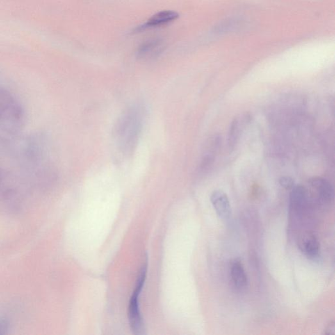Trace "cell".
I'll return each instance as SVG.
<instances>
[{
  "label": "cell",
  "mask_w": 335,
  "mask_h": 335,
  "mask_svg": "<svg viewBox=\"0 0 335 335\" xmlns=\"http://www.w3.org/2000/svg\"><path fill=\"white\" fill-rule=\"evenodd\" d=\"M145 114L142 105H134L127 109L118 120L114 132L118 147L123 154L131 155L137 146Z\"/></svg>",
  "instance_id": "1"
},
{
  "label": "cell",
  "mask_w": 335,
  "mask_h": 335,
  "mask_svg": "<svg viewBox=\"0 0 335 335\" xmlns=\"http://www.w3.org/2000/svg\"><path fill=\"white\" fill-rule=\"evenodd\" d=\"M147 263V261L143 264L139 274L136 288L132 293L130 300L129 307V320L132 331L135 334L143 333V323L142 315H141L140 307H139V297L142 291L143 285L146 279Z\"/></svg>",
  "instance_id": "2"
},
{
  "label": "cell",
  "mask_w": 335,
  "mask_h": 335,
  "mask_svg": "<svg viewBox=\"0 0 335 335\" xmlns=\"http://www.w3.org/2000/svg\"><path fill=\"white\" fill-rule=\"evenodd\" d=\"M310 186L314 189L319 201L329 204L333 200L334 191L331 184L323 177H316L310 179Z\"/></svg>",
  "instance_id": "3"
},
{
  "label": "cell",
  "mask_w": 335,
  "mask_h": 335,
  "mask_svg": "<svg viewBox=\"0 0 335 335\" xmlns=\"http://www.w3.org/2000/svg\"><path fill=\"white\" fill-rule=\"evenodd\" d=\"M210 200L219 217L223 220L231 218V206L226 193L221 190L214 191L211 193Z\"/></svg>",
  "instance_id": "4"
},
{
  "label": "cell",
  "mask_w": 335,
  "mask_h": 335,
  "mask_svg": "<svg viewBox=\"0 0 335 335\" xmlns=\"http://www.w3.org/2000/svg\"><path fill=\"white\" fill-rule=\"evenodd\" d=\"M298 248L303 254L311 258L318 256L320 245L315 234L311 232H304L298 238Z\"/></svg>",
  "instance_id": "5"
},
{
  "label": "cell",
  "mask_w": 335,
  "mask_h": 335,
  "mask_svg": "<svg viewBox=\"0 0 335 335\" xmlns=\"http://www.w3.org/2000/svg\"><path fill=\"white\" fill-rule=\"evenodd\" d=\"M290 209L293 212L300 214L304 211L309 203V195L302 186H294L290 193Z\"/></svg>",
  "instance_id": "6"
},
{
  "label": "cell",
  "mask_w": 335,
  "mask_h": 335,
  "mask_svg": "<svg viewBox=\"0 0 335 335\" xmlns=\"http://www.w3.org/2000/svg\"><path fill=\"white\" fill-rule=\"evenodd\" d=\"M179 17V14L174 11H163L153 15L149 20L142 26H140V29H145L161 26V25L169 23L174 21Z\"/></svg>",
  "instance_id": "7"
},
{
  "label": "cell",
  "mask_w": 335,
  "mask_h": 335,
  "mask_svg": "<svg viewBox=\"0 0 335 335\" xmlns=\"http://www.w3.org/2000/svg\"><path fill=\"white\" fill-rule=\"evenodd\" d=\"M162 43L159 40H153L148 41L139 48L137 52L138 57L140 59L146 60L154 58L161 52L162 49Z\"/></svg>",
  "instance_id": "8"
},
{
  "label": "cell",
  "mask_w": 335,
  "mask_h": 335,
  "mask_svg": "<svg viewBox=\"0 0 335 335\" xmlns=\"http://www.w3.org/2000/svg\"><path fill=\"white\" fill-rule=\"evenodd\" d=\"M231 277L234 286L238 289L246 288L248 285V277L242 263L236 260L231 266Z\"/></svg>",
  "instance_id": "9"
},
{
  "label": "cell",
  "mask_w": 335,
  "mask_h": 335,
  "mask_svg": "<svg viewBox=\"0 0 335 335\" xmlns=\"http://www.w3.org/2000/svg\"><path fill=\"white\" fill-rule=\"evenodd\" d=\"M240 120L235 118L232 120L230 126L229 135H228V144L230 149L233 150L235 148L240 134Z\"/></svg>",
  "instance_id": "10"
},
{
  "label": "cell",
  "mask_w": 335,
  "mask_h": 335,
  "mask_svg": "<svg viewBox=\"0 0 335 335\" xmlns=\"http://www.w3.org/2000/svg\"><path fill=\"white\" fill-rule=\"evenodd\" d=\"M280 186L286 189H291L294 186V181L291 177L284 176L280 179Z\"/></svg>",
  "instance_id": "11"
},
{
  "label": "cell",
  "mask_w": 335,
  "mask_h": 335,
  "mask_svg": "<svg viewBox=\"0 0 335 335\" xmlns=\"http://www.w3.org/2000/svg\"><path fill=\"white\" fill-rule=\"evenodd\" d=\"M9 329V323L8 321L0 320V334H5Z\"/></svg>",
  "instance_id": "12"
},
{
  "label": "cell",
  "mask_w": 335,
  "mask_h": 335,
  "mask_svg": "<svg viewBox=\"0 0 335 335\" xmlns=\"http://www.w3.org/2000/svg\"><path fill=\"white\" fill-rule=\"evenodd\" d=\"M324 334L326 335H334L335 334V323L334 321H331L327 325L325 329Z\"/></svg>",
  "instance_id": "13"
}]
</instances>
